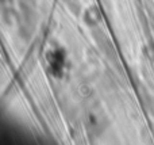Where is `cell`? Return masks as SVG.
<instances>
[{"mask_svg":"<svg viewBox=\"0 0 154 145\" xmlns=\"http://www.w3.org/2000/svg\"><path fill=\"white\" fill-rule=\"evenodd\" d=\"M49 65H50V69L53 72V75L61 76L62 71H64V65H65V52L62 49L51 52L49 54Z\"/></svg>","mask_w":154,"mask_h":145,"instance_id":"obj_1","label":"cell"},{"mask_svg":"<svg viewBox=\"0 0 154 145\" xmlns=\"http://www.w3.org/2000/svg\"><path fill=\"white\" fill-rule=\"evenodd\" d=\"M101 20V12L97 5H91L84 11V22L88 26H97Z\"/></svg>","mask_w":154,"mask_h":145,"instance_id":"obj_2","label":"cell"}]
</instances>
